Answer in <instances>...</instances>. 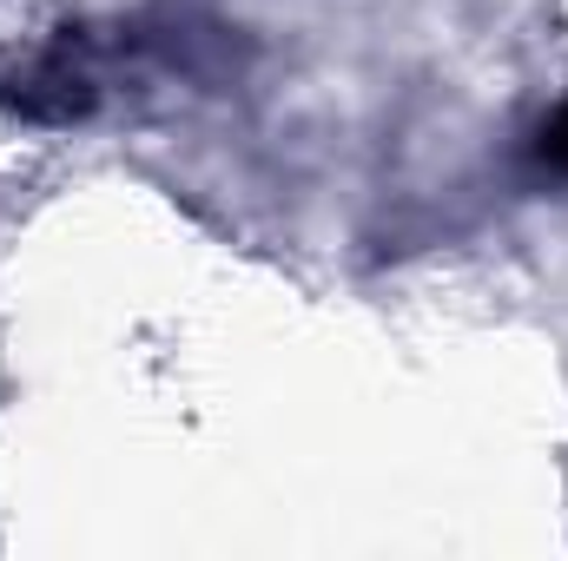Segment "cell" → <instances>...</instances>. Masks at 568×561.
Listing matches in <instances>:
<instances>
[{
  "instance_id": "1",
  "label": "cell",
  "mask_w": 568,
  "mask_h": 561,
  "mask_svg": "<svg viewBox=\"0 0 568 561\" xmlns=\"http://www.w3.org/2000/svg\"><path fill=\"white\" fill-rule=\"evenodd\" d=\"M13 106H20L27 120H80V113L93 106V80L73 73L67 60H47V67H33V73L20 80Z\"/></svg>"
},
{
  "instance_id": "2",
  "label": "cell",
  "mask_w": 568,
  "mask_h": 561,
  "mask_svg": "<svg viewBox=\"0 0 568 561\" xmlns=\"http://www.w3.org/2000/svg\"><path fill=\"white\" fill-rule=\"evenodd\" d=\"M536 165L556 172V178H568V100L542 120V133H536Z\"/></svg>"
}]
</instances>
